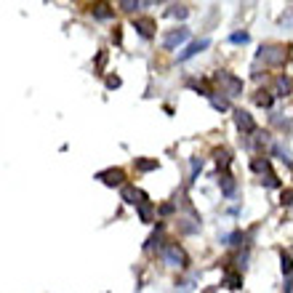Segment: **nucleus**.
I'll list each match as a JSON object with an SVG mask.
<instances>
[{
    "mask_svg": "<svg viewBox=\"0 0 293 293\" xmlns=\"http://www.w3.org/2000/svg\"><path fill=\"white\" fill-rule=\"evenodd\" d=\"M165 261L171 264V267H184V264H187V256H184V251L179 245H168L165 248Z\"/></svg>",
    "mask_w": 293,
    "mask_h": 293,
    "instance_id": "nucleus-1",
    "label": "nucleus"
},
{
    "mask_svg": "<svg viewBox=\"0 0 293 293\" xmlns=\"http://www.w3.org/2000/svg\"><path fill=\"white\" fill-rule=\"evenodd\" d=\"M235 123H238V128H240V131H245V133L256 131V123H253L251 115H248V112H243V110L235 112Z\"/></svg>",
    "mask_w": 293,
    "mask_h": 293,
    "instance_id": "nucleus-2",
    "label": "nucleus"
},
{
    "mask_svg": "<svg viewBox=\"0 0 293 293\" xmlns=\"http://www.w3.org/2000/svg\"><path fill=\"white\" fill-rule=\"evenodd\" d=\"M123 200L131 202V205H144L146 197L139 192V189H133V187H123Z\"/></svg>",
    "mask_w": 293,
    "mask_h": 293,
    "instance_id": "nucleus-3",
    "label": "nucleus"
},
{
    "mask_svg": "<svg viewBox=\"0 0 293 293\" xmlns=\"http://www.w3.org/2000/svg\"><path fill=\"white\" fill-rule=\"evenodd\" d=\"M202 48H208V40H205V37H202V40H195L192 46H187V48H184L182 54H179V61H187L189 56H195L197 51H202Z\"/></svg>",
    "mask_w": 293,
    "mask_h": 293,
    "instance_id": "nucleus-4",
    "label": "nucleus"
},
{
    "mask_svg": "<svg viewBox=\"0 0 293 293\" xmlns=\"http://www.w3.org/2000/svg\"><path fill=\"white\" fill-rule=\"evenodd\" d=\"M99 179L104 184H110V187H115V184L123 182V171H120V168H115V171H104V173H99Z\"/></svg>",
    "mask_w": 293,
    "mask_h": 293,
    "instance_id": "nucleus-5",
    "label": "nucleus"
},
{
    "mask_svg": "<svg viewBox=\"0 0 293 293\" xmlns=\"http://www.w3.org/2000/svg\"><path fill=\"white\" fill-rule=\"evenodd\" d=\"M189 37V32L187 30H176V32H171V35L165 37V48H176L179 43H184Z\"/></svg>",
    "mask_w": 293,
    "mask_h": 293,
    "instance_id": "nucleus-6",
    "label": "nucleus"
},
{
    "mask_svg": "<svg viewBox=\"0 0 293 293\" xmlns=\"http://www.w3.org/2000/svg\"><path fill=\"white\" fill-rule=\"evenodd\" d=\"M133 24H136V30H139V35H142V37H152V27H155V21H152V19H136Z\"/></svg>",
    "mask_w": 293,
    "mask_h": 293,
    "instance_id": "nucleus-7",
    "label": "nucleus"
},
{
    "mask_svg": "<svg viewBox=\"0 0 293 293\" xmlns=\"http://www.w3.org/2000/svg\"><path fill=\"white\" fill-rule=\"evenodd\" d=\"M224 283H227L229 288H240V285H243V277H240V275H227Z\"/></svg>",
    "mask_w": 293,
    "mask_h": 293,
    "instance_id": "nucleus-8",
    "label": "nucleus"
},
{
    "mask_svg": "<svg viewBox=\"0 0 293 293\" xmlns=\"http://www.w3.org/2000/svg\"><path fill=\"white\" fill-rule=\"evenodd\" d=\"M136 168L139 171H152V168H157V160H139Z\"/></svg>",
    "mask_w": 293,
    "mask_h": 293,
    "instance_id": "nucleus-9",
    "label": "nucleus"
},
{
    "mask_svg": "<svg viewBox=\"0 0 293 293\" xmlns=\"http://www.w3.org/2000/svg\"><path fill=\"white\" fill-rule=\"evenodd\" d=\"M221 187H224V195H232V189H235V182L229 176H221Z\"/></svg>",
    "mask_w": 293,
    "mask_h": 293,
    "instance_id": "nucleus-10",
    "label": "nucleus"
},
{
    "mask_svg": "<svg viewBox=\"0 0 293 293\" xmlns=\"http://www.w3.org/2000/svg\"><path fill=\"white\" fill-rule=\"evenodd\" d=\"M283 272H285V275L293 272V258L288 256V253H283Z\"/></svg>",
    "mask_w": 293,
    "mask_h": 293,
    "instance_id": "nucleus-11",
    "label": "nucleus"
},
{
    "mask_svg": "<svg viewBox=\"0 0 293 293\" xmlns=\"http://www.w3.org/2000/svg\"><path fill=\"white\" fill-rule=\"evenodd\" d=\"M139 213H142V219H144V221H149V219H152V208H149V202L139 205Z\"/></svg>",
    "mask_w": 293,
    "mask_h": 293,
    "instance_id": "nucleus-12",
    "label": "nucleus"
},
{
    "mask_svg": "<svg viewBox=\"0 0 293 293\" xmlns=\"http://www.w3.org/2000/svg\"><path fill=\"white\" fill-rule=\"evenodd\" d=\"M211 104L216 107V110H227V107H229L227 99H219V96H211Z\"/></svg>",
    "mask_w": 293,
    "mask_h": 293,
    "instance_id": "nucleus-13",
    "label": "nucleus"
},
{
    "mask_svg": "<svg viewBox=\"0 0 293 293\" xmlns=\"http://www.w3.org/2000/svg\"><path fill=\"white\" fill-rule=\"evenodd\" d=\"M232 43H248V32H238V35H232Z\"/></svg>",
    "mask_w": 293,
    "mask_h": 293,
    "instance_id": "nucleus-14",
    "label": "nucleus"
},
{
    "mask_svg": "<svg viewBox=\"0 0 293 293\" xmlns=\"http://www.w3.org/2000/svg\"><path fill=\"white\" fill-rule=\"evenodd\" d=\"M171 16H179V19H184V16H187V8H179V5H176V8L171 11Z\"/></svg>",
    "mask_w": 293,
    "mask_h": 293,
    "instance_id": "nucleus-15",
    "label": "nucleus"
},
{
    "mask_svg": "<svg viewBox=\"0 0 293 293\" xmlns=\"http://www.w3.org/2000/svg\"><path fill=\"white\" fill-rule=\"evenodd\" d=\"M96 16H99V19H107V16H110V11H107V5H99V8H96Z\"/></svg>",
    "mask_w": 293,
    "mask_h": 293,
    "instance_id": "nucleus-16",
    "label": "nucleus"
},
{
    "mask_svg": "<svg viewBox=\"0 0 293 293\" xmlns=\"http://www.w3.org/2000/svg\"><path fill=\"white\" fill-rule=\"evenodd\" d=\"M123 5V11H133V8H139V3H131V0H126V3H120Z\"/></svg>",
    "mask_w": 293,
    "mask_h": 293,
    "instance_id": "nucleus-17",
    "label": "nucleus"
},
{
    "mask_svg": "<svg viewBox=\"0 0 293 293\" xmlns=\"http://www.w3.org/2000/svg\"><path fill=\"white\" fill-rule=\"evenodd\" d=\"M107 86H110V88H117V86H120V77H107Z\"/></svg>",
    "mask_w": 293,
    "mask_h": 293,
    "instance_id": "nucleus-18",
    "label": "nucleus"
},
{
    "mask_svg": "<svg viewBox=\"0 0 293 293\" xmlns=\"http://www.w3.org/2000/svg\"><path fill=\"white\" fill-rule=\"evenodd\" d=\"M256 101H258V104H264V107H269V104H272V96H256Z\"/></svg>",
    "mask_w": 293,
    "mask_h": 293,
    "instance_id": "nucleus-19",
    "label": "nucleus"
},
{
    "mask_svg": "<svg viewBox=\"0 0 293 293\" xmlns=\"http://www.w3.org/2000/svg\"><path fill=\"white\" fill-rule=\"evenodd\" d=\"M283 202H293V189H288V192H283Z\"/></svg>",
    "mask_w": 293,
    "mask_h": 293,
    "instance_id": "nucleus-20",
    "label": "nucleus"
}]
</instances>
